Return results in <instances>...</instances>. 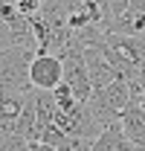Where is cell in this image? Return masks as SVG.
Instances as JSON below:
<instances>
[{
    "mask_svg": "<svg viewBox=\"0 0 145 151\" xmlns=\"http://www.w3.org/2000/svg\"><path fill=\"white\" fill-rule=\"evenodd\" d=\"M35 55L38 52L23 50V47H12V50L0 52V93H18V96L32 93L29 67H32Z\"/></svg>",
    "mask_w": 145,
    "mask_h": 151,
    "instance_id": "6da1fadb",
    "label": "cell"
},
{
    "mask_svg": "<svg viewBox=\"0 0 145 151\" xmlns=\"http://www.w3.org/2000/svg\"><path fill=\"white\" fill-rule=\"evenodd\" d=\"M29 84H32V90H47V93L58 90L64 84V61L50 52L35 55L32 67H29Z\"/></svg>",
    "mask_w": 145,
    "mask_h": 151,
    "instance_id": "7a4b0ae2",
    "label": "cell"
},
{
    "mask_svg": "<svg viewBox=\"0 0 145 151\" xmlns=\"http://www.w3.org/2000/svg\"><path fill=\"white\" fill-rule=\"evenodd\" d=\"M64 61V84L70 87L75 99L81 105H87L93 99V81H90V73H87V64H84V55H67L61 58Z\"/></svg>",
    "mask_w": 145,
    "mask_h": 151,
    "instance_id": "3957f363",
    "label": "cell"
},
{
    "mask_svg": "<svg viewBox=\"0 0 145 151\" xmlns=\"http://www.w3.org/2000/svg\"><path fill=\"white\" fill-rule=\"evenodd\" d=\"M119 125H122L125 137L134 145L145 148V108L142 105H136V102L128 105L125 111H122V116H119Z\"/></svg>",
    "mask_w": 145,
    "mask_h": 151,
    "instance_id": "277c9868",
    "label": "cell"
},
{
    "mask_svg": "<svg viewBox=\"0 0 145 151\" xmlns=\"http://www.w3.org/2000/svg\"><path fill=\"white\" fill-rule=\"evenodd\" d=\"M90 151H145V148L134 145V142L125 137L122 125L116 122V125H110V128H105V131H102V137L93 142Z\"/></svg>",
    "mask_w": 145,
    "mask_h": 151,
    "instance_id": "5b68a950",
    "label": "cell"
},
{
    "mask_svg": "<svg viewBox=\"0 0 145 151\" xmlns=\"http://www.w3.org/2000/svg\"><path fill=\"white\" fill-rule=\"evenodd\" d=\"M26 96L18 93H0V125H15L23 113Z\"/></svg>",
    "mask_w": 145,
    "mask_h": 151,
    "instance_id": "8992f818",
    "label": "cell"
},
{
    "mask_svg": "<svg viewBox=\"0 0 145 151\" xmlns=\"http://www.w3.org/2000/svg\"><path fill=\"white\" fill-rule=\"evenodd\" d=\"M29 151H58L52 145H44V142H29Z\"/></svg>",
    "mask_w": 145,
    "mask_h": 151,
    "instance_id": "52a82bcc",
    "label": "cell"
},
{
    "mask_svg": "<svg viewBox=\"0 0 145 151\" xmlns=\"http://www.w3.org/2000/svg\"><path fill=\"white\" fill-rule=\"evenodd\" d=\"M139 105H142V108H145V96H142V102H139Z\"/></svg>",
    "mask_w": 145,
    "mask_h": 151,
    "instance_id": "ba28073f",
    "label": "cell"
}]
</instances>
